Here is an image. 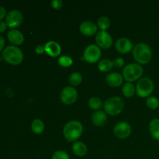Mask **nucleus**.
I'll use <instances>...</instances> for the list:
<instances>
[{
    "label": "nucleus",
    "mask_w": 159,
    "mask_h": 159,
    "mask_svg": "<svg viewBox=\"0 0 159 159\" xmlns=\"http://www.w3.org/2000/svg\"><path fill=\"white\" fill-rule=\"evenodd\" d=\"M124 77L118 72H111L106 77V82L111 87H119L122 85Z\"/></svg>",
    "instance_id": "nucleus-16"
},
{
    "label": "nucleus",
    "mask_w": 159,
    "mask_h": 159,
    "mask_svg": "<svg viewBox=\"0 0 159 159\" xmlns=\"http://www.w3.org/2000/svg\"><path fill=\"white\" fill-rule=\"evenodd\" d=\"M2 57L7 63L12 65H17L23 61V54L20 48L14 45H10L3 50Z\"/></svg>",
    "instance_id": "nucleus-3"
},
{
    "label": "nucleus",
    "mask_w": 159,
    "mask_h": 159,
    "mask_svg": "<svg viewBox=\"0 0 159 159\" xmlns=\"http://www.w3.org/2000/svg\"><path fill=\"white\" fill-rule=\"evenodd\" d=\"M72 151L75 155L77 156L83 157L86 155L88 148L85 143L82 142V141H76L73 144Z\"/></svg>",
    "instance_id": "nucleus-18"
},
{
    "label": "nucleus",
    "mask_w": 159,
    "mask_h": 159,
    "mask_svg": "<svg viewBox=\"0 0 159 159\" xmlns=\"http://www.w3.org/2000/svg\"><path fill=\"white\" fill-rule=\"evenodd\" d=\"M51 6L54 9H60L63 6V1L62 0H53L51 1Z\"/></svg>",
    "instance_id": "nucleus-30"
},
{
    "label": "nucleus",
    "mask_w": 159,
    "mask_h": 159,
    "mask_svg": "<svg viewBox=\"0 0 159 159\" xmlns=\"http://www.w3.org/2000/svg\"><path fill=\"white\" fill-rule=\"evenodd\" d=\"M115 48H116V50L119 53L127 54V53L130 52L132 50L133 43L128 38L121 37V38L118 39L116 40V43H115Z\"/></svg>",
    "instance_id": "nucleus-12"
},
{
    "label": "nucleus",
    "mask_w": 159,
    "mask_h": 159,
    "mask_svg": "<svg viewBox=\"0 0 159 159\" xmlns=\"http://www.w3.org/2000/svg\"><path fill=\"white\" fill-rule=\"evenodd\" d=\"M113 61H111L109 59L101 60L98 64V68H99V71H102V72H107V71H110L113 68Z\"/></svg>",
    "instance_id": "nucleus-22"
},
{
    "label": "nucleus",
    "mask_w": 159,
    "mask_h": 159,
    "mask_svg": "<svg viewBox=\"0 0 159 159\" xmlns=\"http://www.w3.org/2000/svg\"><path fill=\"white\" fill-rule=\"evenodd\" d=\"M82 81V76L79 72H73L69 76V83L72 86H77L79 84H81Z\"/></svg>",
    "instance_id": "nucleus-24"
},
{
    "label": "nucleus",
    "mask_w": 159,
    "mask_h": 159,
    "mask_svg": "<svg viewBox=\"0 0 159 159\" xmlns=\"http://www.w3.org/2000/svg\"><path fill=\"white\" fill-rule=\"evenodd\" d=\"M135 87L131 82H126L122 87V93L125 97L130 98L134 95L135 93Z\"/></svg>",
    "instance_id": "nucleus-21"
},
{
    "label": "nucleus",
    "mask_w": 159,
    "mask_h": 159,
    "mask_svg": "<svg viewBox=\"0 0 159 159\" xmlns=\"http://www.w3.org/2000/svg\"><path fill=\"white\" fill-rule=\"evenodd\" d=\"M78 98V92L74 87H65L60 94V99L63 103L71 105L74 103Z\"/></svg>",
    "instance_id": "nucleus-8"
},
{
    "label": "nucleus",
    "mask_w": 159,
    "mask_h": 159,
    "mask_svg": "<svg viewBox=\"0 0 159 159\" xmlns=\"http://www.w3.org/2000/svg\"><path fill=\"white\" fill-rule=\"evenodd\" d=\"M107 120V113L102 110H97L92 116V121L93 124L98 127L104 125Z\"/></svg>",
    "instance_id": "nucleus-17"
},
{
    "label": "nucleus",
    "mask_w": 159,
    "mask_h": 159,
    "mask_svg": "<svg viewBox=\"0 0 159 159\" xmlns=\"http://www.w3.org/2000/svg\"><path fill=\"white\" fill-rule=\"evenodd\" d=\"M101 50L99 46L96 44H90L85 48L83 53V58L90 64L96 63L100 58Z\"/></svg>",
    "instance_id": "nucleus-7"
},
{
    "label": "nucleus",
    "mask_w": 159,
    "mask_h": 159,
    "mask_svg": "<svg viewBox=\"0 0 159 159\" xmlns=\"http://www.w3.org/2000/svg\"><path fill=\"white\" fill-rule=\"evenodd\" d=\"M58 64L62 67H70L73 64V60L71 57L67 55L61 56L58 58Z\"/></svg>",
    "instance_id": "nucleus-27"
},
{
    "label": "nucleus",
    "mask_w": 159,
    "mask_h": 159,
    "mask_svg": "<svg viewBox=\"0 0 159 159\" xmlns=\"http://www.w3.org/2000/svg\"><path fill=\"white\" fill-rule=\"evenodd\" d=\"M110 21L107 16L99 17L97 21V26H99L101 31H106L107 29L110 28Z\"/></svg>",
    "instance_id": "nucleus-23"
},
{
    "label": "nucleus",
    "mask_w": 159,
    "mask_h": 159,
    "mask_svg": "<svg viewBox=\"0 0 159 159\" xmlns=\"http://www.w3.org/2000/svg\"><path fill=\"white\" fill-rule=\"evenodd\" d=\"M31 130L36 134H40L44 130V124L41 120L35 119L31 124Z\"/></svg>",
    "instance_id": "nucleus-20"
},
{
    "label": "nucleus",
    "mask_w": 159,
    "mask_h": 159,
    "mask_svg": "<svg viewBox=\"0 0 159 159\" xmlns=\"http://www.w3.org/2000/svg\"><path fill=\"white\" fill-rule=\"evenodd\" d=\"M35 51H36V53L38 54H43V53L45 51L44 46H42V45H38V46H37V48H35Z\"/></svg>",
    "instance_id": "nucleus-32"
},
{
    "label": "nucleus",
    "mask_w": 159,
    "mask_h": 159,
    "mask_svg": "<svg viewBox=\"0 0 159 159\" xmlns=\"http://www.w3.org/2000/svg\"><path fill=\"white\" fill-rule=\"evenodd\" d=\"M154 90V82L149 78H142L137 83V94L142 98L148 97Z\"/></svg>",
    "instance_id": "nucleus-6"
},
{
    "label": "nucleus",
    "mask_w": 159,
    "mask_h": 159,
    "mask_svg": "<svg viewBox=\"0 0 159 159\" xmlns=\"http://www.w3.org/2000/svg\"><path fill=\"white\" fill-rule=\"evenodd\" d=\"M52 159H70L69 155L61 150L56 151L52 155Z\"/></svg>",
    "instance_id": "nucleus-28"
},
{
    "label": "nucleus",
    "mask_w": 159,
    "mask_h": 159,
    "mask_svg": "<svg viewBox=\"0 0 159 159\" xmlns=\"http://www.w3.org/2000/svg\"><path fill=\"white\" fill-rule=\"evenodd\" d=\"M149 130L151 134L157 141H159V119H153L149 124Z\"/></svg>",
    "instance_id": "nucleus-19"
},
{
    "label": "nucleus",
    "mask_w": 159,
    "mask_h": 159,
    "mask_svg": "<svg viewBox=\"0 0 159 159\" xmlns=\"http://www.w3.org/2000/svg\"><path fill=\"white\" fill-rule=\"evenodd\" d=\"M96 42L99 48L108 49L113 44V38L107 31H99L96 34Z\"/></svg>",
    "instance_id": "nucleus-10"
},
{
    "label": "nucleus",
    "mask_w": 159,
    "mask_h": 159,
    "mask_svg": "<svg viewBox=\"0 0 159 159\" xmlns=\"http://www.w3.org/2000/svg\"><path fill=\"white\" fill-rule=\"evenodd\" d=\"M146 104L151 110H156L159 107V99L155 96H150L146 100Z\"/></svg>",
    "instance_id": "nucleus-26"
},
{
    "label": "nucleus",
    "mask_w": 159,
    "mask_h": 159,
    "mask_svg": "<svg viewBox=\"0 0 159 159\" xmlns=\"http://www.w3.org/2000/svg\"><path fill=\"white\" fill-rule=\"evenodd\" d=\"M44 49L47 54L53 57L59 56L61 52V48L60 44L57 42L54 41V40H51V41H48V43H45Z\"/></svg>",
    "instance_id": "nucleus-14"
},
{
    "label": "nucleus",
    "mask_w": 159,
    "mask_h": 159,
    "mask_svg": "<svg viewBox=\"0 0 159 159\" xmlns=\"http://www.w3.org/2000/svg\"><path fill=\"white\" fill-rule=\"evenodd\" d=\"M8 40L14 45H20L24 41V36L18 30L12 29L7 34Z\"/></svg>",
    "instance_id": "nucleus-15"
},
{
    "label": "nucleus",
    "mask_w": 159,
    "mask_h": 159,
    "mask_svg": "<svg viewBox=\"0 0 159 159\" xmlns=\"http://www.w3.org/2000/svg\"><path fill=\"white\" fill-rule=\"evenodd\" d=\"M124 108V102L121 98L117 96L109 98L105 101L104 110L105 112L111 116H116L120 114Z\"/></svg>",
    "instance_id": "nucleus-4"
},
{
    "label": "nucleus",
    "mask_w": 159,
    "mask_h": 159,
    "mask_svg": "<svg viewBox=\"0 0 159 159\" xmlns=\"http://www.w3.org/2000/svg\"><path fill=\"white\" fill-rule=\"evenodd\" d=\"M7 24H6V22L0 21V33H2L4 31L6 30L7 29Z\"/></svg>",
    "instance_id": "nucleus-33"
},
{
    "label": "nucleus",
    "mask_w": 159,
    "mask_h": 159,
    "mask_svg": "<svg viewBox=\"0 0 159 159\" xmlns=\"http://www.w3.org/2000/svg\"><path fill=\"white\" fill-rule=\"evenodd\" d=\"M133 56L139 65H146L152 59V49L147 43H139L134 48Z\"/></svg>",
    "instance_id": "nucleus-1"
},
{
    "label": "nucleus",
    "mask_w": 159,
    "mask_h": 159,
    "mask_svg": "<svg viewBox=\"0 0 159 159\" xmlns=\"http://www.w3.org/2000/svg\"><path fill=\"white\" fill-rule=\"evenodd\" d=\"M89 107L92 110H98L102 107V101H101V99L99 97L94 96V97H91L89 99Z\"/></svg>",
    "instance_id": "nucleus-25"
},
{
    "label": "nucleus",
    "mask_w": 159,
    "mask_h": 159,
    "mask_svg": "<svg viewBox=\"0 0 159 159\" xmlns=\"http://www.w3.org/2000/svg\"><path fill=\"white\" fill-rule=\"evenodd\" d=\"M83 131L82 124L78 120H71L67 123L63 129L65 138L68 141H75L79 139Z\"/></svg>",
    "instance_id": "nucleus-2"
},
{
    "label": "nucleus",
    "mask_w": 159,
    "mask_h": 159,
    "mask_svg": "<svg viewBox=\"0 0 159 159\" xmlns=\"http://www.w3.org/2000/svg\"><path fill=\"white\" fill-rule=\"evenodd\" d=\"M23 21V16L19 10H11L6 15V23L10 28H16L20 26Z\"/></svg>",
    "instance_id": "nucleus-9"
},
{
    "label": "nucleus",
    "mask_w": 159,
    "mask_h": 159,
    "mask_svg": "<svg viewBox=\"0 0 159 159\" xmlns=\"http://www.w3.org/2000/svg\"><path fill=\"white\" fill-rule=\"evenodd\" d=\"M113 132L116 138L125 139L131 134V127L127 122H120L116 124Z\"/></svg>",
    "instance_id": "nucleus-11"
},
{
    "label": "nucleus",
    "mask_w": 159,
    "mask_h": 159,
    "mask_svg": "<svg viewBox=\"0 0 159 159\" xmlns=\"http://www.w3.org/2000/svg\"><path fill=\"white\" fill-rule=\"evenodd\" d=\"M144 70L138 63H131L127 65L123 70V77L127 82L138 80L142 76Z\"/></svg>",
    "instance_id": "nucleus-5"
},
{
    "label": "nucleus",
    "mask_w": 159,
    "mask_h": 159,
    "mask_svg": "<svg viewBox=\"0 0 159 159\" xmlns=\"http://www.w3.org/2000/svg\"><path fill=\"white\" fill-rule=\"evenodd\" d=\"M5 46V40L2 36H0V51H2Z\"/></svg>",
    "instance_id": "nucleus-34"
},
{
    "label": "nucleus",
    "mask_w": 159,
    "mask_h": 159,
    "mask_svg": "<svg viewBox=\"0 0 159 159\" xmlns=\"http://www.w3.org/2000/svg\"><path fill=\"white\" fill-rule=\"evenodd\" d=\"M6 17V10L3 6H0V21Z\"/></svg>",
    "instance_id": "nucleus-31"
},
{
    "label": "nucleus",
    "mask_w": 159,
    "mask_h": 159,
    "mask_svg": "<svg viewBox=\"0 0 159 159\" xmlns=\"http://www.w3.org/2000/svg\"><path fill=\"white\" fill-rule=\"evenodd\" d=\"M98 26L96 23L91 21H84L79 26V30L85 36H92L97 33Z\"/></svg>",
    "instance_id": "nucleus-13"
},
{
    "label": "nucleus",
    "mask_w": 159,
    "mask_h": 159,
    "mask_svg": "<svg viewBox=\"0 0 159 159\" xmlns=\"http://www.w3.org/2000/svg\"><path fill=\"white\" fill-rule=\"evenodd\" d=\"M113 67L117 68H120L124 66V60L122 57H116L113 61Z\"/></svg>",
    "instance_id": "nucleus-29"
}]
</instances>
